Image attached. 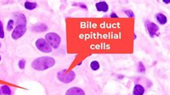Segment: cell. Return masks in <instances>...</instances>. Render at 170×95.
Masks as SVG:
<instances>
[{"instance_id":"cell-14","label":"cell","mask_w":170,"mask_h":95,"mask_svg":"<svg viewBox=\"0 0 170 95\" xmlns=\"http://www.w3.org/2000/svg\"><path fill=\"white\" fill-rule=\"evenodd\" d=\"M1 90H2V94L4 95H12V89L7 85H2L1 86Z\"/></svg>"},{"instance_id":"cell-9","label":"cell","mask_w":170,"mask_h":95,"mask_svg":"<svg viewBox=\"0 0 170 95\" xmlns=\"http://www.w3.org/2000/svg\"><path fill=\"white\" fill-rule=\"evenodd\" d=\"M31 30L34 32L42 33L45 32L48 30V27L45 23H37L32 27Z\"/></svg>"},{"instance_id":"cell-28","label":"cell","mask_w":170,"mask_h":95,"mask_svg":"<svg viewBox=\"0 0 170 95\" xmlns=\"http://www.w3.org/2000/svg\"><path fill=\"white\" fill-rule=\"evenodd\" d=\"M1 60H2V56L0 54V62H1Z\"/></svg>"},{"instance_id":"cell-23","label":"cell","mask_w":170,"mask_h":95,"mask_svg":"<svg viewBox=\"0 0 170 95\" xmlns=\"http://www.w3.org/2000/svg\"><path fill=\"white\" fill-rule=\"evenodd\" d=\"M117 78H118V79H123L124 78V75H122V74H118V75L117 76Z\"/></svg>"},{"instance_id":"cell-26","label":"cell","mask_w":170,"mask_h":95,"mask_svg":"<svg viewBox=\"0 0 170 95\" xmlns=\"http://www.w3.org/2000/svg\"><path fill=\"white\" fill-rule=\"evenodd\" d=\"M82 63H83V62H80V63H78V65H77V66H81V64H82Z\"/></svg>"},{"instance_id":"cell-6","label":"cell","mask_w":170,"mask_h":95,"mask_svg":"<svg viewBox=\"0 0 170 95\" xmlns=\"http://www.w3.org/2000/svg\"><path fill=\"white\" fill-rule=\"evenodd\" d=\"M145 27H146V29L147 30L148 33H149V36L151 38H154L155 36L158 37L159 35V33H158L159 30V27L156 23L147 20V21L145 22Z\"/></svg>"},{"instance_id":"cell-12","label":"cell","mask_w":170,"mask_h":95,"mask_svg":"<svg viewBox=\"0 0 170 95\" xmlns=\"http://www.w3.org/2000/svg\"><path fill=\"white\" fill-rule=\"evenodd\" d=\"M145 93V89L144 86L139 84L135 85L133 89V95H144Z\"/></svg>"},{"instance_id":"cell-25","label":"cell","mask_w":170,"mask_h":95,"mask_svg":"<svg viewBox=\"0 0 170 95\" xmlns=\"http://www.w3.org/2000/svg\"><path fill=\"white\" fill-rule=\"evenodd\" d=\"M134 40L135 39H136V38H137V36H136V34H134Z\"/></svg>"},{"instance_id":"cell-13","label":"cell","mask_w":170,"mask_h":95,"mask_svg":"<svg viewBox=\"0 0 170 95\" xmlns=\"http://www.w3.org/2000/svg\"><path fill=\"white\" fill-rule=\"evenodd\" d=\"M24 7L27 10L32 11L35 9L37 7V3L34 2H30V1H26L24 4Z\"/></svg>"},{"instance_id":"cell-16","label":"cell","mask_w":170,"mask_h":95,"mask_svg":"<svg viewBox=\"0 0 170 95\" xmlns=\"http://www.w3.org/2000/svg\"><path fill=\"white\" fill-rule=\"evenodd\" d=\"M14 25H15V21L12 19H11V20H9L7 22V30L8 31H12L14 29V28H15Z\"/></svg>"},{"instance_id":"cell-2","label":"cell","mask_w":170,"mask_h":95,"mask_svg":"<svg viewBox=\"0 0 170 95\" xmlns=\"http://www.w3.org/2000/svg\"><path fill=\"white\" fill-rule=\"evenodd\" d=\"M76 74L73 70L67 71V69L60 70L57 74V78L63 84H69L75 79Z\"/></svg>"},{"instance_id":"cell-21","label":"cell","mask_w":170,"mask_h":95,"mask_svg":"<svg viewBox=\"0 0 170 95\" xmlns=\"http://www.w3.org/2000/svg\"><path fill=\"white\" fill-rule=\"evenodd\" d=\"M26 65V61L24 60H20L18 62V66L20 67V69H24L25 68Z\"/></svg>"},{"instance_id":"cell-7","label":"cell","mask_w":170,"mask_h":95,"mask_svg":"<svg viewBox=\"0 0 170 95\" xmlns=\"http://www.w3.org/2000/svg\"><path fill=\"white\" fill-rule=\"evenodd\" d=\"M14 19L12 20L15 21V23H16V25H26L27 24V18L26 16L23 13L21 12H15L13 13Z\"/></svg>"},{"instance_id":"cell-11","label":"cell","mask_w":170,"mask_h":95,"mask_svg":"<svg viewBox=\"0 0 170 95\" xmlns=\"http://www.w3.org/2000/svg\"><path fill=\"white\" fill-rule=\"evenodd\" d=\"M155 19L157 20V22L161 25H164L168 22V19H167V16L164 14L161 13V12H159L155 14Z\"/></svg>"},{"instance_id":"cell-8","label":"cell","mask_w":170,"mask_h":95,"mask_svg":"<svg viewBox=\"0 0 170 95\" xmlns=\"http://www.w3.org/2000/svg\"><path fill=\"white\" fill-rule=\"evenodd\" d=\"M65 95H85V91L81 87L78 86H73L66 91Z\"/></svg>"},{"instance_id":"cell-19","label":"cell","mask_w":170,"mask_h":95,"mask_svg":"<svg viewBox=\"0 0 170 95\" xmlns=\"http://www.w3.org/2000/svg\"><path fill=\"white\" fill-rule=\"evenodd\" d=\"M124 12L125 13L126 15H127V16H128V17L130 18L135 17L134 13V12H132V10H131V9H124Z\"/></svg>"},{"instance_id":"cell-27","label":"cell","mask_w":170,"mask_h":95,"mask_svg":"<svg viewBox=\"0 0 170 95\" xmlns=\"http://www.w3.org/2000/svg\"><path fill=\"white\" fill-rule=\"evenodd\" d=\"M0 95H2V90H1V88H0Z\"/></svg>"},{"instance_id":"cell-20","label":"cell","mask_w":170,"mask_h":95,"mask_svg":"<svg viewBox=\"0 0 170 95\" xmlns=\"http://www.w3.org/2000/svg\"><path fill=\"white\" fill-rule=\"evenodd\" d=\"M73 6L79 7L84 9V10H88V7H87V5L85 3H74L73 5Z\"/></svg>"},{"instance_id":"cell-22","label":"cell","mask_w":170,"mask_h":95,"mask_svg":"<svg viewBox=\"0 0 170 95\" xmlns=\"http://www.w3.org/2000/svg\"><path fill=\"white\" fill-rule=\"evenodd\" d=\"M110 18H118V16L117 15L116 13H115V12H112V13H110Z\"/></svg>"},{"instance_id":"cell-10","label":"cell","mask_w":170,"mask_h":95,"mask_svg":"<svg viewBox=\"0 0 170 95\" xmlns=\"http://www.w3.org/2000/svg\"><path fill=\"white\" fill-rule=\"evenodd\" d=\"M96 8V10L98 12H103V13H106L108 12V11L109 10V6L107 4V2L105 1H100V2H97L95 5Z\"/></svg>"},{"instance_id":"cell-5","label":"cell","mask_w":170,"mask_h":95,"mask_svg":"<svg viewBox=\"0 0 170 95\" xmlns=\"http://www.w3.org/2000/svg\"><path fill=\"white\" fill-rule=\"evenodd\" d=\"M27 31V27L26 25H22V24H20V25H16V27L14 28L12 30V39L14 40H17V39H20L23 35Z\"/></svg>"},{"instance_id":"cell-24","label":"cell","mask_w":170,"mask_h":95,"mask_svg":"<svg viewBox=\"0 0 170 95\" xmlns=\"http://www.w3.org/2000/svg\"><path fill=\"white\" fill-rule=\"evenodd\" d=\"M163 2L167 4V5H169L170 3V0H163Z\"/></svg>"},{"instance_id":"cell-18","label":"cell","mask_w":170,"mask_h":95,"mask_svg":"<svg viewBox=\"0 0 170 95\" xmlns=\"http://www.w3.org/2000/svg\"><path fill=\"white\" fill-rule=\"evenodd\" d=\"M138 71L140 73L146 72V67H145L144 64L142 62H139L138 63Z\"/></svg>"},{"instance_id":"cell-1","label":"cell","mask_w":170,"mask_h":95,"mask_svg":"<svg viewBox=\"0 0 170 95\" xmlns=\"http://www.w3.org/2000/svg\"><path fill=\"white\" fill-rule=\"evenodd\" d=\"M55 64V60L49 56H40L33 60L31 67L36 71H45L53 67Z\"/></svg>"},{"instance_id":"cell-4","label":"cell","mask_w":170,"mask_h":95,"mask_svg":"<svg viewBox=\"0 0 170 95\" xmlns=\"http://www.w3.org/2000/svg\"><path fill=\"white\" fill-rule=\"evenodd\" d=\"M35 47L41 52L45 54H49L52 52V48L43 38H40L35 41Z\"/></svg>"},{"instance_id":"cell-29","label":"cell","mask_w":170,"mask_h":95,"mask_svg":"<svg viewBox=\"0 0 170 95\" xmlns=\"http://www.w3.org/2000/svg\"><path fill=\"white\" fill-rule=\"evenodd\" d=\"M1 47H2V44H1V42H0V48H1Z\"/></svg>"},{"instance_id":"cell-15","label":"cell","mask_w":170,"mask_h":95,"mask_svg":"<svg viewBox=\"0 0 170 95\" xmlns=\"http://www.w3.org/2000/svg\"><path fill=\"white\" fill-rule=\"evenodd\" d=\"M90 67H91V69L93 70V71H98V70L100 69L101 65L99 61L94 60V61H92L91 62V64H90Z\"/></svg>"},{"instance_id":"cell-3","label":"cell","mask_w":170,"mask_h":95,"mask_svg":"<svg viewBox=\"0 0 170 95\" xmlns=\"http://www.w3.org/2000/svg\"><path fill=\"white\" fill-rule=\"evenodd\" d=\"M45 39L52 49H58L61 43V37L55 32H48L45 34Z\"/></svg>"},{"instance_id":"cell-17","label":"cell","mask_w":170,"mask_h":95,"mask_svg":"<svg viewBox=\"0 0 170 95\" xmlns=\"http://www.w3.org/2000/svg\"><path fill=\"white\" fill-rule=\"evenodd\" d=\"M5 37V29H4V25L2 20H0V39H3Z\"/></svg>"}]
</instances>
